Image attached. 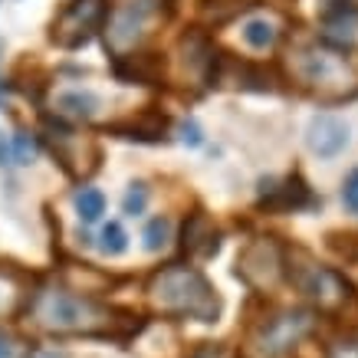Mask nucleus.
<instances>
[{
  "label": "nucleus",
  "mask_w": 358,
  "mask_h": 358,
  "mask_svg": "<svg viewBox=\"0 0 358 358\" xmlns=\"http://www.w3.org/2000/svg\"><path fill=\"white\" fill-rule=\"evenodd\" d=\"M174 0H109L106 46L115 56L129 53L152 33V23L171 20Z\"/></svg>",
  "instance_id": "3"
},
{
  "label": "nucleus",
  "mask_w": 358,
  "mask_h": 358,
  "mask_svg": "<svg viewBox=\"0 0 358 358\" xmlns=\"http://www.w3.org/2000/svg\"><path fill=\"white\" fill-rule=\"evenodd\" d=\"M306 145H309V152L315 158L332 162L348 148V125L336 115H329V112H319L306 129Z\"/></svg>",
  "instance_id": "9"
},
{
  "label": "nucleus",
  "mask_w": 358,
  "mask_h": 358,
  "mask_svg": "<svg viewBox=\"0 0 358 358\" xmlns=\"http://www.w3.org/2000/svg\"><path fill=\"white\" fill-rule=\"evenodd\" d=\"M152 299L164 313L197 319V322H217L220 315V296L207 282V276L194 266L174 263L155 273L152 280Z\"/></svg>",
  "instance_id": "1"
},
{
  "label": "nucleus",
  "mask_w": 358,
  "mask_h": 358,
  "mask_svg": "<svg viewBox=\"0 0 358 358\" xmlns=\"http://www.w3.org/2000/svg\"><path fill=\"white\" fill-rule=\"evenodd\" d=\"M109 135L125 141H141V145H158V141H168V115L155 109H141L138 115H129V119H119L106 125Z\"/></svg>",
  "instance_id": "11"
},
{
  "label": "nucleus",
  "mask_w": 358,
  "mask_h": 358,
  "mask_svg": "<svg viewBox=\"0 0 358 358\" xmlns=\"http://www.w3.org/2000/svg\"><path fill=\"white\" fill-rule=\"evenodd\" d=\"M313 329V315L309 313H282L276 319H270L257 336V348L263 358H282L286 352H293L299 345V338Z\"/></svg>",
  "instance_id": "7"
},
{
  "label": "nucleus",
  "mask_w": 358,
  "mask_h": 358,
  "mask_svg": "<svg viewBox=\"0 0 358 358\" xmlns=\"http://www.w3.org/2000/svg\"><path fill=\"white\" fill-rule=\"evenodd\" d=\"M99 96H92V92H86V89H66V92H59L56 96V109H59V115H69V119H92L99 112Z\"/></svg>",
  "instance_id": "14"
},
{
  "label": "nucleus",
  "mask_w": 358,
  "mask_h": 358,
  "mask_svg": "<svg viewBox=\"0 0 358 358\" xmlns=\"http://www.w3.org/2000/svg\"><path fill=\"white\" fill-rule=\"evenodd\" d=\"M10 155H13V162H17V164L33 162V155H36V145L30 141V135H17V138H13Z\"/></svg>",
  "instance_id": "22"
},
{
  "label": "nucleus",
  "mask_w": 358,
  "mask_h": 358,
  "mask_svg": "<svg viewBox=\"0 0 358 358\" xmlns=\"http://www.w3.org/2000/svg\"><path fill=\"white\" fill-rule=\"evenodd\" d=\"M27 358H69L63 352V348H56V345H40V348H33Z\"/></svg>",
  "instance_id": "26"
},
{
  "label": "nucleus",
  "mask_w": 358,
  "mask_h": 358,
  "mask_svg": "<svg viewBox=\"0 0 358 358\" xmlns=\"http://www.w3.org/2000/svg\"><path fill=\"white\" fill-rule=\"evenodd\" d=\"M342 204L352 210V214H358V168L345 178V185H342Z\"/></svg>",
  "instance_id": "23"
},
{
  "label": "nucleus",
  "mask_w": 358,
  "mask_h": 358,
  "mask_svg": "<svg viewBox=\"0 0 358 358\" xmlns=\"http://www.w3.org/2000/svg\"><path fill=\"white\" fill-rule=\"evenodd\" d=\"M243 43L250 50H270L276 40H280V27L276 20H266V17H253V20L243 23Z\"/></svg>",
  "instance_id": "15"
},
{
  "label": "nucleus",
  "mask_w": 358,
  "mask_h": 358,
  "mask_svg": "<svg viewBox=\"0 0 358 358\" xmlns=\"http://www.w3.org/2000/svg\"><path fill=\"white\" fill-rule=\"evenodd\" d=\"M293 282L303 289L313 303H319L322 309H342V306L352 303V282L342 276L332 266H322V263H293Z\"/></svg>",
  "instance_id": "6"
},
{
  "label": "nucleus",
  "mask_w": 358,
  "mask_h": 358,
  "mask_svg": "<svg viewBox=\"0 0 358 358\" xmlns=\"http://www.w3.org/2000/svg\"><path fill=\"white\" fill-rule=\"evenodd\" d=\"M106 13H109V0H69L56 13L53 27H50V40L59 50H79L92 40L99 23H106Z\"/></svg>",
  "instance_id": "5"
},
{
  "label": "nucleus",
  "mask_w": 358,
  "mask_h": 358,
  "mask_svg": "<svg viewBox=\"0 0 358 358\" xmlns=\"http://www.w3.org/2000/svg\"><path fill=\"white\" fill-rule=\"evenodd\" d=\"M145 207H148V185L135 181V185H129L125 197H122V210H125V217H141Z\"/></svg>",
  "instance_id": "20"
},
{
  "label": "nucleus",
  "mask_w": 358,
  "mask_h": 358,
  "mask_svg": "<svg viewBox=\"0 0 358 358\" xmlns=\"http://www.w3.org/2000/svg\"><path fill=\"white\" fill-rule=\"evenodd\" d=\"M129 250V234H125V227L122 224H106L102 227V234H99V253H106V257H122Z\"/></svg>",
  "instance_id": "18"
},
{
  "label": "nucleus",
  "mask_w": 358,
  "mask_h": 358,
  "mask_svg": "<svg viewBox=\"0 0 358 358\" xmlns=\"http://www.w3.org/2000/svg\"><path fill=\"white\" fill-rule=\"evenodd\" d=\"M112 73L119 83H129V86H158L164 79V56L152 50L112 56Z\"/></svg>",
  "instance_id": "10"
},
{
  "label": "nucleus",
  "mask_w": 358,
  "mask_h": 358,
  "mask_svg": "<svg viewBox=\"0 0 358 358\" xmlns=\"http://www.w3.org/2000/svg\"><path fill=\"white\" fill-rule=\"evenodd\" d=\"M33 315L36 322H43L46 329L56 332H79L102 322V309L92 299L76 293H66V289H43V293L33 299Z\"/></svg>",
  "instance_id": "4"
},
{
  "label": "nucleus",
  "mask_w": 358,
  "mask_h": 358,
  "mask_svg": "<svg viewBox=\"0 0 358 358\" xmlns=\"http://www.w3.org/2000/svg\"><path fill=\"white\" fill-rule=\"evenodd\" d=\"M76 214L83 224H96L106 214V194L99 187H83L76 191Z\"/></svg>",
  "instance_id": "16"
},
{
  "label": "nucleus",
  "mask_w": 358,
  "mask_h": 358,
  "mask_svg": "<svg viewBox=\"0 0 358 358\" xmlns=\"http://www.w3.org/2000/svg\"><path fill=\"white\" fill-rule=\"evenodd\" d=\"M260 201L270 210H306V207H315L313 187L306 185L299 174H289V178H282V181H263V194Z\"/></svg>",
  "instance_id": "12"
},
{
  "label": "nucleus",
  "mask_w": 358,
  "mask_h": 358,
  "mask_svg": "<svg viewBox=\"0 0 358 358\" xmlns=\"http://www.w3.org/2000/svg\"><path fill=\"white\" fill-rule=\"evenodd\" d=\"M185 250L187 253H201V257H214L220 250V234L214 230L207 214H191L185 220Z\"/></svg>",
  "instance_id": "13"
},
{
  "label": "nucleus",
  "mask_w": 358,
  "mask_h": 358,
  "mask_svg": "<svg viewBox=\"0 0 358 358\" xmlns=\"http://www.w3.org/2000/svg\"><path fill=\"white\" fill-rule=\"evenodd\" d=\"M296 73L306 83L309 92L322 99H352L358 96V59L348 50L329 46L326 40L313 46H303L296 53Z\"/></svg>",
  "instance_id": "2"
},
{
  "label": "nucleus",
  "mask_w": 358,
  "mask_h": 358,
  "mask_svg": "<svg viewBox=\"0 0 358 358\" xmlns=\"http://www.w3.org/2000/svg\"><path fill=\"white\" fill-rule=\"evenodd\" d=\"M247 7H253L250 0H201V17H204L207 23H224L230 20V17H237L240 10H247Z\"/></svg>",
  "instance_id": "17"
},
{
  "label": "nucleus",
  "mask_w": 358,
  "mask_h": 358,
  "mask_svg": "<svg viewBox=\"0 0 358 358\" xmlns=\"http://www.w3.org/2000/svg\"><path fill=\"white\" fill-rule=\"evenodd\" d=\"M329 247L345 260H358V234H352V230L348 234H329Z\"/></svg>",
  "instance_id": "21"
},
{
  "label": "nucleus",
  "mask_w": 358,
  "mask_h": 358,
  "mask_svg": "<svg viewBox=\"0 0 358 358\" xmlns=\"http://www.w3.org/2000/svg\"><path fill=\"white\" fill-rule=\"evenodd\" d=\"M329 358H358V338H348V342H338L332 352H329Z\"/></svg>",
  "instance_id": "25"
},
{
  "label": "nucleus",
  "mask_w": 358,
  "mask_h": 358,
  "mask_svg": "<svg viewBox=\"0 0 358 358\" xmlns=\"http://www.w3.org/2000/svg\"><path fill=\"white\" fill-rule=\"evenodd\" d=\"M141 240H145V250H148V253L164 250V247H168V240H171V220H168V217H152L148 224H145Z\"/></svg>",
  "instance_id": "19"
},
{
  "label": "nucleus",
  "mask_w": 358,
  "mask_h": 358,
  "mask_svg": "<svg viewBox=\"0 0 358 358\" xmlns=\"http://www.w3.org/2000/svg\"><path fill=\"white\" fill-rule=\"evenodd\" d=\"M280 270H282V253L273 237H257L237 257V276H243L250 286H266V282L280 276Z\"/></svg>",
  "instance_id": "8"
},
{
  "label": "nucleus",
  "mask_w": 358,
  "mask_h": 358,
  "mask_svg": "<svg viewBox=\"0 0 358 358\" xmlns=\"http://www.w3.org/2000/svg\"><path fill=\"white\" fill-rule=\"evenodd\" d=\"M181 141H185V145H191V148H197V145L204 141V131H201V125H197L194 119L181 122Z\"/></svg>",
  "instance_id": "24"
},
{
  "label": "nucleus",
  "mask_w": 358,
  "mask_h": 358,
  "mask_svg": "<svg viewBox=\"0 0 358 358\" xmlns=\"http://www.w3.org/2000/svg\"><path fill=\"white\" fill-rule=\"evenodd\" d=\"M13 355V345H10V338L0 332V358H10Z\"/></svg>",
  "instance_id": "27"
}]
</instances>
